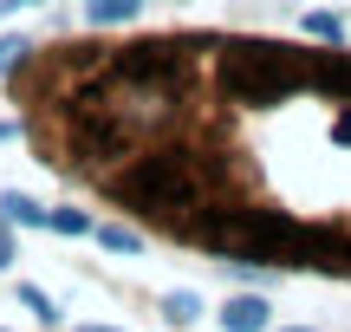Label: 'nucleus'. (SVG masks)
Here are the masks:
<instances>
[{
    "label": "nucleus",
    "instance_id": "obj_1",
    "mask_svg": "<svg viewBox=\"0 0 351 332\" xmlns=\"http://www.w3.org/2000/svg\"><path fill=\"white\" fill-rule=\"evenodd\" d=\"M39 163L221 261L351 281V46L130 33L33 46L7 78Z\"/></svg>",
    "mask_w": 351,
    "mask_h": 332
},
{
    "label": "nucleus",
    "instance_id": "obj_2",
    "mask_svg": "<svg viewBox=\"0 0 351 332\" xmlns=\"http://www.w3.org/2000/svg\"><path fill=\"white\" fill-rule=\"evenodd\" d=\"M221 326L228 332H267V300L261 294H234L221 307Z\"/></svg>",
    "mask_w": 351,
    "mask_h": 332
},
{
    "label": "nucleus",
    "instance_id": "obj_3",
    "mask_svg": "<svg viewBox=\"0 0 351 332\" xmlns=\"http://www.w3.org/2000/svg\"><path fill=\"white\" fill-rule=\"evenodd\" d=\"M85 20L98 26V33H104V26H137L143 20V0H85Z\"/></svg>",
    "mask_w": 351,
    "mask_h": 332
},
{
    "label": "nucleus",
    "instance_id": "obj_4",
    "mask_svg": "<svg viewBox=\"0 0 351 332\" xmlns=\"http://www.w3.org/2000/svg\"><path fill=\"white\" fill-rule=\"evenodd\" d=\"M0 215H7V222H26V228H46L52 209H39L33 195H20V189H0Z\"/></svg>",
    "mask_w": 351,
    "mask_h": 332
},
{
    "label": "nucleus",
    "instance_id": "obj_5",
    "mask_svg": "<svg viewBox=\"0 0 351 332\" xmlns=\"http://www.w3.org/2000/svg\"><path fill=\"white\" fill-rule=\"evenodd\" d=\"M98 248H117V254H143V235L137 228H117V222H98Z\"/></svg>",
    "mask_w": 351,
    "mask_h": 332
},
{
    "label": "nucleus",
    "instance_id": "obj_6",
    "mask_svg": "<svg viewBox=\"0 0 351 332\" xmlns=\"http://www.w3.org/2000/svg\"><path fill=\"white\" fill-rule=\"evenodd\" d=\"M163 320L169 326H195L202 320V300L195 294H163Z\"/></svg>",
    "mask_w": 351,
    "mask_h": 332
},
{
    "label": "nucleus",
    "instance_id": "obj_7",
    "mask_svg": "<svg viewBox=\"0 0 351 332\" xmlns=\"http://www.w3.org/2000/svg\"><path fill=\"white\" fill-rule=\"evenodd\" d=\"M26 52H33V39H26V33H7V39H0V78H13V72H20V65H26Z\"/></svg>",
    "mask_w": 351,
    "mask_h": 332
},
{
    "label": "nucleus",
    "instance_id": "obj_8",
    "mask_svg": "<svg viewBox=\"0 0 351 332\" xmlns=\"http://www.w3.org/2000/svg\"><path fill=\"white\" fill-rule=\"evenodd\" d=\"M46 228H59V235H91L98 222H91L85 209H52V215H46Z\"/></svg>",
    "mask_w": 351,
    "mask_h": 332
},
{
    "label": "nucleus",
    "instance_id": "obj_9",
    "mask_svg": "<svg viewBox=\"0 0 351 332\" xmlns=\"http://www.w3.org/2000/svg\"><path fill=\"white\" fill-rule=\"evenodd\" d=\"M300 33H306V39H339V33H345V20H339V13H306Z\"/></svg>",
    "mask_w": 351,
    "mask_h": 332
},
{
    "label": "nucleus",
    "instance_id": "obj_10",
    "mask_svg": "<svg viewBox=\"0 0 351 332\" xmlns=\"http://www.w3.org/2000/svg\"><path fill=\"white\" fill-rule=\"evenodd\" d=\"M20 300H26V307H33V313H39L46 326L59 320V307H52V294H39V287H20Z\"/></svg>",
    "mask_w": 351,
    "mask_h": 332
},
{
    "label": "nucleus",
    "instance_id": "obj_11",
    "mask_svg": "<svg viewBox=\"0 0 351 332\" xmlns=\"http://www.w3.org/2000/svg\"><path fill=\"white\" fill-rule=\"evenodd\" d=\"M0 268H13V222L0 215Z\"/></svg>",
    "mask_w": 351,
    "mask_h": 332
},
{
    "label": "nucleus",
    "instance_id": "obj_12",
    "mask_svg": "<svg viewBox=\"0 0 351 332\" xmlns=\"http://www.w3.org/2000/svg\"><path fill=\"white\" fill-rule=\"evenodd\" d=\"M7 137H26V124H20V117H0V143H7Z\"/></svg>",
    "mask_w": 351,
    "mask_h": 332
},
{
    "label": "nucleus",
    "instance_id": "obj_13",
    "mask_svg": "<svg viewBox=\"0 0 351 332\" xmlns=\"http://www.w3.org/2000/svg\"><path fill=\"white\" fill-rule=\"evenodd\" d=\"M26 7H39V0H0V20H7V13H26Z\"/></svg>",
    "mask_w": 351,
    "mask_h": 332
},
{
    "label": "nucleus",
    "instance_id": "obj_14",
    "mask_svg": "<svg viewBox=\"0 0 351 332\" xmlns=\"http://www.w3.org/2000/svg\"><path fill=\"white\" fill-rule=\"evenodd\" d=\"M78 332H117V326H78Z\"/></svg>",
    "mask_w": 351,
    "mask_h": 332
},
{
    "label": "nucleus",
    "instance_id": "obj_15",
    "mask_svg": "<svg viewBox=\"0 0 351 332\" xmlns=\"http://www.w3.org/2000/svg\"><path fill=\"white\" fill-rule=\"evenodd\" d=\"M0 332H7V326H0Z\"/></svg>",
    "mask_w": 351,
    "mask_h": 332
},
{
    "label": "nucleus",
    "instance_id": "obj_16",
    "mask_svg": "<svg viewBox=\"0 0 351 332\" xmlns=\"http://www.w3.org/2000/svg\"><path fill=\"white\" fill-rule=\"evenodd\" d=\"M300 332H306V326H300Z\"/></svg>",
    "mask_w": 351,
    "mask_h": 332
}]
</instances>
